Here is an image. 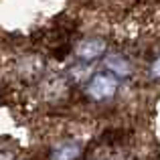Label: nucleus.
<instances>
[{"label": "nucleus", "mask_w": 160, "mask_h": 160, "mask_svg": "<svg viewBox=\"0 0 160 160\" xmlns=\"http://www.w3.org/2000/svg\"><path fill=\"white\" fill-rule=\"evenodd\" d=\"M0 160H10V158H8V154H4V152H0Z\"/></svg>", "instance_id": "7ed1b4c3"}, {"label": "nucleus", "mask_w": 160, "mask_h": 160, "mask_svg": "<svg viewBox=\"0 0 160 160\" xmlns=\"http://www.w3.org/2000/svg\"><path fill=\"white\" fill-rule=\"evenodd\" d=\"M154 73H156V75H160V61L156 63V65H154Z\"/></svg>", "instance_id": "f03ea898"}, {"label": "nucleus", "mask_w": 160, "mask_h": 160, "mask_svg": "<svg viewBox=\"0 0 160 160\" xmlns=\"http://www.w3.org/2000/svg\"><path fill=\"white\" fill-rule=\"evenodd\" d=\"M116 91V79L112 75H95L89 81V95L95 99H106Z\"/></svg>", "instance_id": "f257e3e1"}]
</instances>
